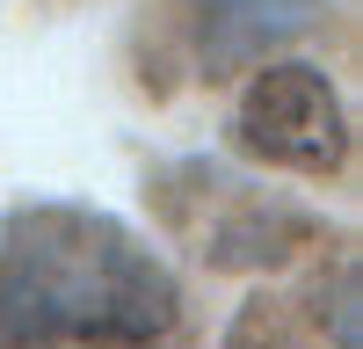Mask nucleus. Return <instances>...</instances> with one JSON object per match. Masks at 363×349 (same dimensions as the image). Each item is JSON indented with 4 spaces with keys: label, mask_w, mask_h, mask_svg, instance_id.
<instances>
[{
    "label": "nucleus",
    "mask_w": 363,
    "mask_h": 349,
    "mask_svg": "<svg viewBox=\"0 0 363 349\" xmlns=\"http://www.w3.org/2000/svg\"><path fill=\"white\" fill-rule=\"evenodd\" d=\"M174 277L116 218L29 204L0 233V335L8 342H153L174 328Z\"/></svg>",
    "instance_id": "obj_1"
},
{
    "label": "nucleus",
    "mask_w": 363,
    "mask_h": 349,
    "mask_svg": "<svg viewBox=\"0 0 363 349\" xmlns=\"http://www.w3.org/2000/svg\"><path fill=\"white\" fill-rule=\"evenodd\" d=\"M233 131L255 160L298 174H327L349 153V116L320 66H255V80L240 87Z\"/></svg>",
    "instance_id": "obj_2"
}]
</instances>
